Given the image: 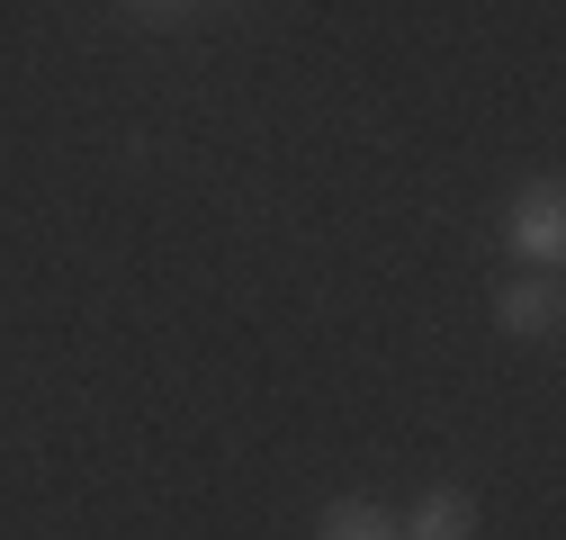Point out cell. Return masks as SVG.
<instances>
[{"label":"cell","mask_w":566,"mask_h":540,"mask_svg":"<svg viewBox=\"0 0 566 540\" xmlns=\"http://www.w3.org/2000/svg\"><path fill=\"white\" fill-rule=\"evenodd\" d=\"M396 540H476V496H468V487H432V496L396 522Z\"/></svg>","instance_id":"cell-3"},{"label":"cell","mask_w":566,"mask_h":540,"mask_svg":"<svg viewBox=\"0 0 566 540\" xmlns=\"http://www.w3.org/2000/svg\"><path fill=\"white\" fill-rule=\"evenodd\" d=\"M557 315H566V298H557V280H548V270H522V280H504V289H494V324H504L513 343H548V333H557Z\"/></svg>","instance_id":"cell-2"},{"label":"cell","mask_w":566,"mask_h":540,"mask_svg":"<svg viewBox=\"0 0 566 540\" xmlns=\"http://www.w3.org/2000/svg\"><path fill=\"white\" fill-rule=\"evenodd\" d=\"M126 10H135V19H180L189 0H126Z\"/></svg>","instance_id":"cell-5"},{"label":"cell","mask_w":566,"mask_h":540,"mask_svg":"<svg viewBox=\"0 0 566 540\" xmlns=\"http://www.w3.org/2000/svg\"><path fill=\"white\" fill-rule=\"evenodd\" d=\"M504 243H513V261L557 270V252H566V189H557V180L513 189V208H504Z\"/></svg>","instance_id":"cell-1"},{"label":"cell","mask_w":566,"mask_h":540,"mask_svg":"<svg viewBox=\"0 0 566 540\" xmlns=\"http://www.w3.org/2000/svg\"><path fill=\"white\" fill-rule=\"evenodd\" d=\"M315 540H396V513L369 505V496H342V505H324Z\"/></svg>","instance_id":"cell-4"}]
</instances>
